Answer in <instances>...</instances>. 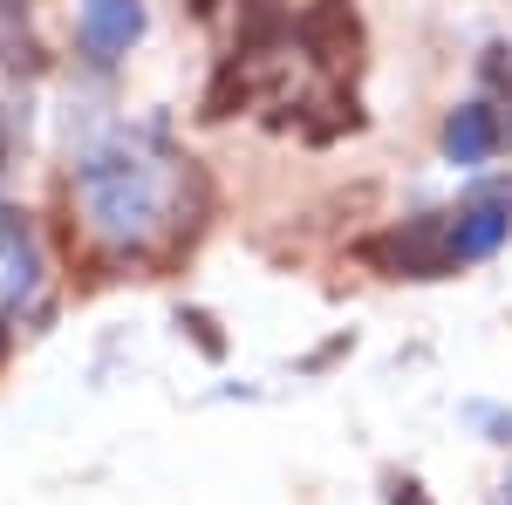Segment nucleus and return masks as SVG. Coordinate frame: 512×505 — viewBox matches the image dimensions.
Segmentation results:
<instances>
[{
	"mask_svg": "<svg viewBox=\"0 0 512 505\" xmlns=\"http://www.w3.org/2000/svg\"><path fill=\"white\" fill-rule=\"evenodd\" d=\"M82 205H89V226L110 239H144L158 226V185L137 157H96L82 164Z\"/></svg>",
	"mask_w": 512,
	"mask_h": 505,
	"instance_id": "1",
	"label": "nucleus"
},
{
	"mask_svg": "<svg viewBox=\"0 0 512 505\" xmlns=\"http://www.w3.org/2000/svg\"><path fill=\"white\" fill-rule=\"evenodd\" d=\"M362 260H376L383 273L437 280V273L458 267V253H451V219H410V226H396V233L369 239V246H362Z\"/></svg>",
	"mask_w": 512,
	"mask_h": 505,
	"instance_id": "2",
	"label": "nucleus"
},
{
	"mask_svg": "<svg viewBox=\"0 0 512 505\" xmlns=\"http://www.w3.org/2000/svg\"><path fill=\"white\" fill-rule=\"evenodd\" d=\"M137 35H144V0H82L76 41H82L89 62H117V55H130Z\"/></svg>",
	"mask_w": 512,
	"mask_h": 505,
	"instance_id": "3",
	"label": "nucleus"
},
{
	"mask_svg": "<svg viewBox=\"0 0 512 505\" xmlns=\"http://www.w3.org/2000/svg\"><path fill=\"white\" fill-rule=\"evenodd\" d=\"M301 41H308V55H315L321 69H355L362 35H355L349 0H321V7H308V14H301Z\"/></svg>",
	"mask_w": 512,
	"mask_h": 505,
	"instance_id": "4",
	"label": "nucleus"
},
{
	"mask_svg": "<svg viewBox=\"0 0 512 505\" xmlns=\"http://www.w3.org/2000/svg\"><path fill=\"white\" fill-rule=\"evenodd\" d=\"M512 233V205H499V198H478V205H465L458 219H451V253L458 260H485V253H499Z\"/></svg>",
	"mask_w": 512,
	"mask_h": 505,
	"instance_id": "5",
	"label": "nucleus"
},
{
	"mask_svg": "<svg viewBox=\"0 0 512 505\" xmlns=\"http://www.w3.org/2000/svg\"><path fill=\"white\" fill-rule=\"evenodd\" d=\"M492 151H499V117H492V103H458V110L444 117V157H451V164H485Z\"/></svg>",
	"mask_w": 512,
	"mask_h": 505,
	"instance_id": "6",
	"label": "nucleus"
},
{
	"mask_svg": "<svg viewBox=\"0 0 512 505\" xmlns=\"http://www.w3.org/2000/svg\"><path fill=\"white\" fill-rule=\"evenodd\" d=\"M185 328L198 335V349H205V355H226V342L212 335V314H185Z\"/></svg>",
	"mask_w": 512,
	"mask_h": 505,
	"instance_id": "7",
	"label": "nucleus"
},
{
	"mask_svg": "<svg viewBox=\"0 0 512 505\" xmlns=\"http://www.w3.org/2000/svg\"><path fill=\"white\" fill-rule=\"evenodd\" d=\"M390 505H431V499H424L417 478H390Z\"/></svg>",
	"mask_w": 512,
	"mask_h": 505,
	"instance_id": "8",
	"label": "nucleus"
},
{
	"mask_svg": "<svg viewBox=\"0 0 512 505\" xmlns=\"http://www.w3.org/2000/svg\"><path fill=\"white\" fill-rule=\"evenodd\" d=\"M14 239H21V219H14V212H0V246H14Z\"/></svg>",
	"mask_w": 512,
	"mask_h": 505,
	"instance_id": "9",
	"label": "nucleus"
},
{
	"mask_svg": "<svg viewBox=\"0 0 512 505\" xmlns=\"http://www.w3.org/2000/svg\"><path fill=\"white\" fill-rule=\"evenodd\" d=\"M492 430H499V437H506V444H512V417H492Z\"/></svg>",
	"mask_w": 512,
	"mask_h": 505,
	"instance_id": "10",
	"label": "nucleus"
},
{
	"mask_svg": "<svg viewBox=\"0 0 512 505\" xmlns=\"http://www.w3.org/2000/svg\"><path fill=\"white\" fill-rule=\"evenodd\" d=\"M0 362H7V328H0Z\"/></svg>",
	"mask_w": 512,
	"mask_h": 505,
	"instance_id": "11",
	"label": "nucleus"
},
{
	"mask_svg": "<svg viewBox=\"0 0 512 505\" xmlns=\"http://www.w3.org/2000/svg\"><path fill=\"white\" fill-rule=\"evenodd\" d=\"M506 505H512V478H506Z\"/></svg>",
	"mask_w": 512,
	"mask_h": 505,
	"instance_id": "12",
	"label": "nucleus"
},
{
	"mask_svg": "<svg viewBox=\"0 0 512 505\" xmlns=\"http://www.w3.org/2000/svg\"><path fill=\"white\" fill-rule=\"evenodd\" d=\"M0 157H7V144H0Z\"/></svg>",
	"mask_w": 512,
	"mask_h": 505,
	"instance_id": "13",
	"label": "nucleus"
}]
</instances>
